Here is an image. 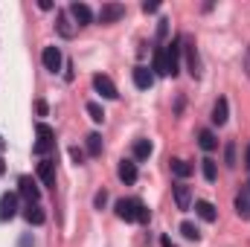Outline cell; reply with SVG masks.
Here are the masks:
<instances>
[{
	"instance_id": "836d02e7",
	"label": "cell",
	"mask_w": 250,
	"mask_h": 247,
	"mask_svg": "<svg viewBox=\"0 0 250 247\" xmlns=\"http://www.w3.org/2000/svg\"><path fill=\"white\" fill-rule=\"evenodd\" d=\"M245 166L250 169V145H248V151H245Z\"/></svg>"
},
{
	"instance_id": "d4e9b609",
	"label": "cell",
	"mask_w": 250,
	"mask_h": 247,
	"mask_svg": "<svg viewBox=\"0 0 250 247\" xmlns=\"http://www.w3.org/2000/svg\"><path fill=\"white\" fill-rule=\"evenodd\" d=\"M181 233H184V239H189V242H198V239H201V233H198V227H195L192 221H184V224H181Z\"/></svg>"
},
{
	"instance_id": "4fadbf2b",
	"label": "cell",
	"mask_w": 250,
	"mask_h": 247,
	"mask_svg": "<svg viewBox=\"0 0 250 247\" xmlns=\"http://www.w3.org/2000/svg\"><path fill=\"white\" fill-rule=\"evenodd\" d=\"M175 204H178V209H189L192 206V192H189L187 184L175 186Z\"/></svg>"
},
{
	"instance_id": "8d00e7d4",
	"label": "cell",
	"mask_w": 250,
	"mask_h": 247,
	"mask_svg": "<svg viewBox=\"0 0 250 247\" xmlns=\"http://www.w3.org/2000/svg\"><path fill=\"white\" fill-rule=\"evenodd\" d=\"M0 148H3V137H0Z\"/></svg>"
},
{
	"instance_id": "6da1fadb",
	"label": "cell",
	"mask_w": 250,
	"mask_h": 247,
	"mask_svg": "<svg viewBox=\"0 0 250 247\" xmlns=\"http://www.w3.org/2000/svg\"><path fill=\"white\" fill-rule=\"evenodd\" d=\"M35 137H38V140H35V154L47 157V154L53 151V145H56V134H53V128L41 123L38 128H35Z\"/></svg>"
},
{
	"instance_id": "83f0119b",
	"label": "cell",
	"mask_w": 250,
	"mask_h": 247,
	"mask_svg": "<svg viewBox=\"0 0 250 247\" xmlns=\"http://www.w3.org/2000/svg\"><path fill=\"white\" fill-rule=\"evenodd\" d=\"M201 163H204V166H201V169H204V178H207V181H215V160L207 157V160H201Z\"/></svg>"
},
{
	"instance_id": "4316f807",
	"label": "cell",
	"mask_w": 250,
	"mask_h": 247,
	"mask_svg": "<svg viewBox=\"0 0 250 247\" xmlns=\"http://www.w3.org/2000/svg\"><path fill=\"white\" fill-rule=\"evenodd\" d=\"M87 114H90L93 123H102V120H105V111H102V105H96V102H87Z\"/></svg>"
},
{
	"instance_id": "603a6c76",
	"label": "cell",
	"mask_w": 250,
	"mask_h": 247,
	"mask_svg": "<svg viewBox=\"0 0 250 247\" xmlns=\"http://www.w3.org/2000/svg\"><path fill=\"white\" fill-rule=\"evenodd\" d=\"M172 172H175L178 178H189V175H192V166H189L187 160H172Z\"/></svg>"
},
{
	"instance_id": "52a82bcc",
	"label": "cell",
	"mask_w": 250,
	"mask_h": 247,
	"mask_svg": "<svg viewBox=\"0 0 250 247\" xmlns=\"http://www.w3.org/2000/svg\"><path fill=\"white\" fill-rule=\"evenodd\" d=\"M123 15H125L123 3H105V6L99 9V21H102V23H114V21H120Z\"/></svg>"
},
{
	"instance_id": "7402d4cb",
	"label": "cell",
	"mask_w": 250,
	"mask_h": 247,
	"mask_svg": "<svg viewBox=\"0 0 250 247\" xmlns=\"http://www.w3.org/2000/svg\"><path fill=\"white\" fill-rule=\"evenodd\" d=\"M87 154L90 157H99L102 154V137L93 131V134H87Z\"/></svg>"
},
{
	"instance_id": "30bf717a",
	"label": "cell",
	"mask_w": 250,
	"mask_h": 247,
	"mask_svg": "<svg viewBox=\"0 0 250 247\" xmlns=\"http://www.w3.org/2000/svg\"><path fill=\"white\" fill-rule=\"evenodd\" d=\"M117 175H120L123 184H134V181H137V163H134V160H120Z\"/></svg>"
},
{
	"instance_id": "d6a6232c",
	"label": "cell",
	"mask_w": 250,
	"mask_h": 247,
	"mask_svg": "<svg viewBox=\"0 0 250 247\" xmlns=\"http://www.w3.org/2000/svg\"><path fill=\"white\" fill-rule=\"evenodd\" d=\"M160 245H163V247H175V245H172V239H169V236H163V239H160Z\"/></svg>"
},
{
	"instance_id": "e575fe53",
	"label": "cell",
	"mask_w": 250,
	"mask_h": 247,
	"mask_svg": "<svg viewBox=\"0 0 250 247\" xmlns=\"http://www.w3.org/2000/svg\"><path fill=\"white\" fill-rule=\"evenodd\" d=\"M3 172H6V163H3V157H0V175H3Z\"/></svg>"
},
{
	"instance_id": "f546056e",
	"label": "cell",
	"mask_w": 250,
	"mask_h": 247,
	"mask_svg": "<svg viewBox=\"0 0 250 247\" xmlns=\"http://www.w3.org/2000/svg\"><path fill=\"white\" fill-rule=\"evenodd\" d=\"M70 157H73L76 163H84V151H82V148H76V145L70 148Z\"/></svg>"
},
{
	"instance_id": "277c9868",
	"label": "cell",
	"mask_w": 250,
	"mask_h": 247,
	"mask_svg": "<svg viewBox=\"0 0 250 247\" xmlns=\"http://www.w3.org/2000/svg\"><path fill=\"white\" fill-rule=\"evenodd\" d=\"M38 178L44 186H56V160L53 157H44L38 163Z\"/></svg>"
},
{
	"instance_id": "74e56055",
	"label": "cell",
	"mask_w": 250,
	"mask_h": 247,
	"mask_svg": "<svg viewBox=\"0 0 250 247\" xmlns=\"http://www.w3.org/2000/svg\"><path fill=\"white\" fill-rule=\"evenodd\" d=\"M248 192H250V184H248Z\"/></svg>"
},
{
	"instance_id": "7a4b0ae2",
	"label": "cell",
	"mask_w": 250,
	"mask_h": 247,
	"mask_svg": "<svg viewBox=\"0 0 250 247\" xmlns=\"http://www.w3.org/2000/svg\"><path fill=\"white\" fill-rule=\"evenodd\" d=\"M15 212H18V195L15 192H3L0 195V221L15 218Z\"/></svg>"
},
{
	"instance_id": "9c48e42d",
	"label": "cell",
	"mask_w": 250,
	"mask_h": 247,
	"mask_svg": "<svg viewBox=\"0 0 250 247\" xmlns=\"http://www.w3.org/2000/svg\"><path fill=\"white\" fill-rule=\"evenodd\" d=\"M134 84H137L140 90H148V87L154 84V73H151L148 67H134Z\"/></svg>"
},
{
	"instance_id": "cb8c5ba5",
	"label": "cell",
	"mask_w": 250,
	"mask_h": 247,
	"mask_svg": "<svg viewBox=\"0 0 250 247\" xmlns=\"http://www.w3.org/2000/svg\"><path fill=\"white\" fill-rule=\"evenodd\" d=\"M134 209H137V221H140V224H148V218H151L148 206H146L143 201H137V198H134Z\"/></svg>"
},
{
	"instance_id": "9a60e30c",
	"label": "cell",
	"mask_w": 250,
	"mask_h": 247,
	"mask_svg": "<svg viewBox=\"0 0 250 247\" xmlns=\"http://www.w3.org/2000/svg\"><path fill=\"white\" fill-rule=\"evenodd\" d=\"M184 44H187V62H189V73L198 79L201 76V67H198V53H195V44L189 41V38H184Z\"/></svg>"
},
{
	"instance_id": "d590c367",
	"label": "cell",
	"mask_w": 250,
	"mask_h": 247,
	"mask_svg": "<svg viewBox=\"0 0 250 247\" xmlns=\"http://www.w3.org/2000/svg\"><path fill=\"white\" fill-rule=\"evenodd\" d=\"M248 73H250V50H248Z\"/></svg>"
},
{
	"instance_id": "2e32d148",
	"label": "cell",
	"mask_w": 250,
	"mask_h": 247,
	"mask_svg": "<svg viewBox=\"0 0 250 247\" xmlns=\"http://www.w3.org/2000/svg\"><path fill=\"white\" fill-rule=\"evenodd\" d=\"M23 218H26L29 224H44V221H47V215H44V209H41L38 204H29L26 212H23Z\"/></svg>"
},
{
	"instance_id": "d6986e66",
	"label": "cell",
	"mask_w": 250,
	"mask_h": 247,
	"mask_svg": "<svg viewBox=\"0 0 250 247\" xmlns=\"http://www.w3.org/2000/svg\"><path fill=\"white\" fill-rule=\"evenodd\" d=\"M56 29H59V35H62V38H73V32H76V29H73V23H70L67 12H62V15H59V23H56Z\"/></svg>"
},
{
	"instance_id": "ac0fdd59",
	"label": "cell",
	"mask_w": 250,
	"mask_h": 247,
	"mask_svg": "<svg viewBox=\"0 0 250 247\" xmlns=\"http://www.w3.org/2000/svg\"><path fill=\"white\" fill-rule=\"evenodd\" d=\"M151 151H154V148H151L148 140H137V143H134V157H137V160H148Z\"/></svg>"
},
{
	"instance_id": "44dd1931",
	"label": "cell",
	"mask_w": 250,
	"mask_h": 247,
	"mask_svg": "<svg viewBox=\"0 0 250 247\" xmlns=\"http://www.w3.org/2000/svg\"><path fill=\"white\" fill-rule=\"evenodd\" d=\"M198 143H201V148H204V151H212V148L218 145V140H215V134H212V131H207V128H204V131L198 134Z\"/></svg>"
},
{
	"instance_id": "1f68e13d",
	"label": "cell",
	"mask_w": 250,
	"mask_h": 247,
	"mask_svg": "<svg viewBox=\"0 0 250 247\" xmlns=\"http://www.w3.org/2000/svg\"><path fill=\"white\" fill-rule=\"evenodd\" d=\"M157 9H160V3H154V0H151V3H148V0L143 3V12H157Z\"/></svg>"
},
{
	"instance_id": "3957f363",
	"label": "cell",
	"mask_w": 250,
	"mask_h": 247,
	"mask_svg": "<svg viewBox=\"0 0 250 247\" xmlns=\"http://www.w3.org/2000/svg\"><path fill=\"white\" fill-rule=\"evenodd\" d=\"M93 87H96V93H102L105 99H117V96H120V93H117V84H114L108 76H102V73L93 76Z\"/></svg>"
},
{
	"instance_id": "4dcf8cb0",
	"label": "cell",
	"mask_w": 250,
	"mask_h": 247,
	"mask_svg": "<svg viewBox=\"0 0 250 247\" xmlns=\"http://www.w3.org/2000/svg\"><path fill=\"white\" fill-rule=\"evenodd\" d=\"M105 201H108V192H105V189H102V192H96V198H93V204H96L99 209L105 206Z\"/></svg>"
},
{
	"instance_id": "f1b7e54d",
	"label": "cell",
	"mask_w": 250,
	"mask_h": 247,
	"mask_svg": "<svg viewBox=\"0 0 250 247\" xmlns=\"http://www.w3.org/2000/svg\"><path fill=\"white\" fill-rule=\"evenodd\" d=\"M224 160H227V166H236V145H233V143L227 145V151H224Z\"/></svg>"
},
{
	"instance_id": "8fae6325",
	"label": "cell",
	"mask_w": 250,
	"mask_h": 247,
	"mask_svg": "<svg viewBox=\"0 0 250 247\" xmlns=\"http://www.w3.org/2000/svg\"><path fill=\"white\" fill-rule=\"evenodd\" d=\"M41 62H44L47 70H53V73H56V70L62 67V53H59V47H47V50H44V56H41Z\"/></svg>"
},
{
	"instance_id": "ba28073f",
	"label": "cell",
	"mask_w": 250,
	"mask_h": 247,
	"mask_svg": "<svg viewBox=\"0 0 250 247\" xmlns=\"http://www.w3.org/2000/svg\"><path fill=\"white\" fill-rule=\"evenodd\" d=\"M70 15L76 18L79 26H87V23L93 21V12H90V6H84V3H70Z\"/></svg>"
},
{
	"instance_id": "5b68a950",
	"label": "cell",
	"mask_w": 250,
	"mask_h": 247,
	"mask_svg": "<svg viewBox=\"0 0 250 247\" xmlns=\"http://www.w3.org/2000/svg\"><path fill=\"white\" fill-rule=\"evenodd\" d=\"M178 67H181V38L166 47V70H169V76H175Z\"/></svg>"
},
{
	"instance_id": "8992f818",
	"label": "cell",
	"mask_w": 250,
	"mask_h": 247,
	"mask_svg": "<svg viewBox=\"0 0 250 247\" xmlns=\"http://www.w3.org/2000/svg\"><path fill=\"white\" fill-rule=\"evenodd\" d=\"M18 186H21V195H23L29 204H38V198H41V189H38V184H35L29 175H23V178L18 181Z\"/></svg>"
},
{
	"instance_id": "484cf974",
	"label": "cell",
	"mask_w": 250,
	"mask_h": 247,
	"mask_svg": "<svg viewBox=\"0 0 250 247\" xmlns=\"http://www.w3.org/2000/svg\"><path fill=\"white\" fill-rule=\"evenodd\" d=\"M154 70L160 76H169V70H166V50H157L154 53Z\"/></svg>"
},
{
	"instance_id": "5bb4252c",
	"label": "cell",
	"mask_w": 250,
	"mask_h": 247,
	"mask_svg": "<svg viewBox=\"0 0 250 247\" xmlns=\"http://www.w3.org/2000/svg\"><path fill=\"white\" fill-rule=\"evenodd\" d=\"M227 111H230L227 99H224V96H218V102H215V108H212V123L224 125V123H227Z\"/></svg>"
},
{
	"instance_id": "ffe728a7",
	"label": "cell",
	"mask_w": 250,
	"mask_h": 247,
	"mask_svg": "<svg viewBox=\"0 0 250 247\" xmlns=\"http://www.w3.org/2000/svg\"><path fill=\"white\" fill-rule=\"evenodd\" d=\"M236 212H239L242 218H250V192H248V189L236 198Z\"/></svg>"
},
{
	"instance_id": "7c38bea8",
	"label": "cell",
	"mask_w": 250,
	"mask_h": 247,
	"mask_svg": "<svg viewBox=\"0 0 250 247\" xmlns=\"http://www.w3.org/2000/svg\"><path fill=\"white\" fill-rule=\"evenodd\" d=\"M117 215L123 218V221H137V209H134V198H128V201H117Z\"/></svg>"
},
{
	"instance_id": "e0dca14e",
	"label": "cell",
	"mask_w": 250,
	"mask_h": 247,
	"mask_svg": "<svg viewBox=\"0 0 250 247\" xmlns=\"http://www.w3.org/2000/svg\"><path fill=\"white\" fill-rule=\"evenodd\" d=\"M195 212H198L204 221H215V215H218V212H215V206H212L209 201H198V204H195Z\"/></svg>"
}]
</instances>
